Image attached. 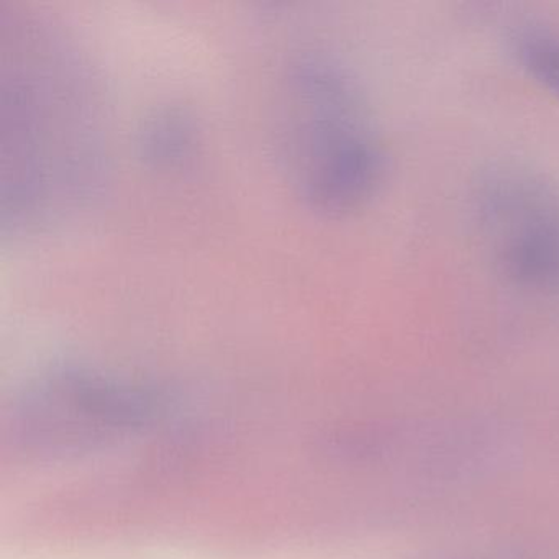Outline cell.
<instances>
[{
    "instance_id": "2",
    "label": "cell",
    "mask_w": 559,
    "mask_h": 559,
    "mask_svg": "<svg viewBox=\"0 0 559 559\" xmlns=\"http://www.w3.org/2000/svg\"><path fill=\"white\" fill-rule=\"evenodd\" d=\"M277 93V156L294 194L326 217L361 211L384 182L388 155L358 81L309 51L290 61Z\"/></svg>"
},
{
    "instance_id": "3",
    "label": "cell",
    "mask_w": 559,
    "mask_h": 559,
    "mask_svg": "<svg viewBox=\"0 0 559 559\" xmlns=\"http://www.w3.org/2000/svg\"><path fill=\"white\" fill-rule=\"evenodd\" d=\"M471 211L493 271L536 296L559 294V188L523 163L493 162L477 173Z\"/></svg>"
},
{
    "instance_id": "1",
    "label": "cell",
    "mask_w": 559,
    "mask_h": 559,
    "mask_svg": "<svg viewBox=\"0 0 559 559\" xmlns=\"http://www.w3.org/2000/svg\"><path fill=\"white\" fill-rule=\"evenodd\" d=\"M97 78L76 44L37 12L0 5V222L50 230L96 198L107 159Z\"/></svg>"
},
{
    "instance_id": "4",
    "label": "cell",
    "mask_w": 559,
    "mask_h": 559,
    "mask_svg": "<svg viewBox=\"0 0 559 559\" xmlns=\"http://www.w3.org/2000/svg\"><path fill=\"white\" fill-rule=\"evenodd\" d=\"M158 407L148 389L83 369H60L27 392L22 428L41 450H87L142 427Z\"/></svg>"
},
{
    "instance_id": "6",
    "label": "cell",
    "mask_w": 559,
    "mask_h": 559,
    "mask_svg": "<svg viewBox=\"0 0 559 559\" xmlns=\"http://www.w3.org/2000/svg\"><path fill=\"white\" fill-rule=\"evenodd\" d=\"M194 127L179 112H165L150 120L143 133L145 156L158 165H173L194 148Z\"/></svg>"
},
{
    "instance_id": "5",
    "label": "cell",
    "mask_w": 559,
    "mask_h": 559,
    "mask_svg": "<svg viewBox=\"0 0 559 559\" xmlns=\"http://www.w3.org/2000/svg\"><path fill=\"white\" fill-rule=\"evenodd\" d=\"M507 50L536 86L559 99V24L546 19H520L506 34Z\"/></svg>"
}]
</instances>
